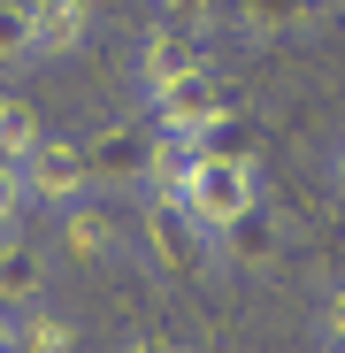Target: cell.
I'll return each instance as SVG.
<instances>
[{
  "label": "cell",
  "mask_w": 345,
  "mask_h": 353,
  "mask_svg": "<svg viewBox=\"0 0 345 353\" xmlns=\"http://www.w3.org/2000/svg\"><path fill=\"white\" fill-rule=\"evenodd\" d=\"M23 192H31V208H46V215H62V208L92 200L85 139H62V131H46V139H39V154L23 161Z\"/></svg>",
  "instance_id": "cell-4"
},
{
  "label": "cell",
  "mask_w": 345,
  "mask_h": 353,
  "mask_svg": "<svg viewBox=\"0 0 345 353\" xmlns=\"http://www.w3.org/2000/svg\"><path fill=\"white\" fill-rule=\"evenodd\" d=\"M54 239H62V261H77V269H107V261L131 254V230L115 223V208H107L100 192L54 215Z\"/></svg>",
  "instance_id": "cell-5"
},
{
  "label": "cell",
  "mask_w": 345,
  "mask_h": 353,
  "mask_svg": "<svg viewBox=\"0 0 345 353\" xmlns=\"http://www.w3.org/2000/svg\"><path fill=\"white\" fill-rule=\"evenodd\" d=\"M269 261H276V230L261 208H246L238 223L215 230V269H269Z\"/></svg>",
  "instance_id": "cell-12"
},
{
  "label": "cell",
  "mask_w": 345,
  "mask_h": 353,
  "mask_svg": "<svg viewBox=\"0 0 345 353\" xmlns=\"http://www.w3.org/2000/svg\"><path fill=\"white\" fill-rule=\"evenodd\" d=\"M246 208H261V161H200V169H192L185 215L207 230V239H215L222 223H238Z\"/></svg>",
  "instance_id": "cell-3"
},
{
  "label": "cell",
  "mask_w": 345,
  "mask_h": 353,
  "mask_svg": "<svg viewBox=\"0 0 345 353\" xmlns=\"http://www.w3.org/2000/svg\"><path fill=\"white\" fill-rule=\"evenodd\" d=\"M0 70H39L31 62V0H0Z\"/></svg>",
  "instance_id": "cell-15"
},
{
  "label": "cell",
  "mask_w": 345,
  "mask_h": 353,
  "mask_svg": "<svg viewBox=\"0 0 345 353\" xmlns=\"http://www.w3.org/2000/svg\"><path fill=\"white\" fill-rule=\"evenodd\" d=\"M138 254H146L169 284L215 276V239L185 215V200H138Z\"/></svg>",
  "instance_id": "cell-1"
},
{
  "label": "cell",
  "mask_w": 345,
  "mask_h": 353,
  "mask_svg": "<svg viewBox=\"0 0 345 353\" xmlns=\"http://www.w3.org/2000/svg\"><path fill=\"white\" fill-rule=\"evenodd\" d=\"M146 139H154V123H100L85 139L92 192H138L146 185Z\"/></svg>",
  "instance_id": "cell-7"
},
{
  "label": "cell",
  "mask_w": 345,
  "mask_h": 353,
  "mask_svg": "<svg viewBox=\"0 0 345 353\" xmlns=\"http://www.w3.org/2000/svg\"><path fill=\"white\" fill-rule=\"evenodd\" d=\"M8 353H16V345H8Z\"/></svg>",
  "instance_id": "cell-22"
},
{
  "label": "cell",
  "mask_w": 345,
  "mask_h": 353,
  "mask_svg": "<svg viewBox=\"0 0 345 353\" xmlns=\"http://www.w3.org/2000/svg\"><path fill=\"white\" fill-rule=\"evenodd\" d=\"M39 139H46V115L23 92H0V161H31Z\"/></svg>",
  "instance_id": "cell-13"
},
{
  "label": "cell",
  "mask_w": 345,
  "mask_h": 353,
  "mask_svg": "<svg viewBox=\"0 0 345 353\" xmlns=\"http://www.w3.org/2000/svg\"><path fill=\"white\" fill-rule=\"evenodd\" d=\"M123 353H185V345H169V338H138V345H123Z\"/></svg>",
  "instance_id": "cell-19"
},
{
  "label": "cell",
  "mask_w": 345,
  "mask_h": 353,
  "mask_svg": "<svg viewBox=\"0 0 345 353\" xmlns=\"http://www.w3.org/2000/svg\"><path fill=\"white\" fill-rule=\"evenodd\" d=\"M207 62H215L207 23L154 16V23H146V39H138V92H146V85H169V77H185V70H207Z\"/></svg>",
  "instance_id": "cell-6"
},
{
  "label": "cell",
  "mask_w": 345,
  "mask_h": 353,
  "mask_svg": "<svg viewBox=\"0 0 345 353\" xmlns=\"http://www.w3.org/2000/svg\"><path fill=\"white\" fill-rule=\"evenodd\" d=\"M337 353H345V345H337Z\"/></svg>",
  "instance_id": "cell-23"
},
{
  "label": "cell",
  "mask_w": 345,
  "mask_h": 353,
  "mask_svg": "<svg viewBox=\"0 0 345 353\" xmlns=\"http://www.w3.org/2000/svg\"><path fill=\"white\" fill-rule=\"evenodd\" d=\"M161 16H177V23H215V8L222 0H154Z\"/></svg>",
  "instance_id": "cell-18"
},
{
  "label": "cell",
  "mask_w": 345,
  "mask_h": 353,
  "mask_svg": "<svg viewBox=\"0 0 345 353\" xmlns=\"http://www.w3.org/2000/svg\"><path fill=\"white\" fill-rule=\"evenodd\" d=\"M138 100H146V115H154V131H169V139H200L207 123L238 115V92H230V77H222L215 62L169 77V85H146Z\"/></svg>",
  "instance_id": "cell-2"
},
{
  "label": "cell",
  "mask_w": 345,
  "mask_h": 353,
  "mask_svg": "<svg viewBox=\"0 0 345 353\" xmlns=\"http://www.w3.org/2000/svg\"><path fill=\"white\" fill-rule=\"evenodd\" d=\"M330 176H337V192H345V131H337V146H330Z\"/></svg>",
  "instance_id": "cell-20"
},
{
  "label": "cell",
  "mask_w": 345,
  "mask_h": 353,
  "mask_svg": "<svg viewBox=\"0 0 345 353\" xmlns=\"http://www.w3.org/2000/svg\"><path fill=\"white\" fill-rule=\"evenodd\" d=\"M315 338H322L330 353L345 345V284H330V292H322V307H315Z\"/></svg>",
  "instance_id": "cell-17"
},
{
  "label": "cell",
  "mask_w": 345,
  "mask_h": 353,
  "mask_svg": "<svg viewBox=\"0 0 345 353\" xmlns=\"http://www.w3.org/2000/svg\"><path fill=\"white\" fill-rule=\"evenodd\" d=\"M0 353H8V315H0Z\"/></svg>",
  "instance_id": "cell-21"
},
{
  "label": "cell",
  "mask_w": 345,
  "mask_h": 353,
  "mask_svg": "<svg viewBox=\"0 0 345 353\" xmlns=\"http://www.w3.org/2000/svg\"><path fill=\"white\" fill-rule=\"evenodd\" d=\"M192 169H200V146H192V139L154 131V139H146V185H138V200H185Z\"/></svg>",
  "instance_id": "cell-10"
},
{
  "label": "cell",
  "mask_w": 345,
  "mask_h": 353,
  "mask_svg": "<svg viewBox=\"0 0 345 353\" xmlns=\"http://www.w3.org/2000/svg\"><path fill=\"white\" fill-rule=\"evenodd\" d=\"M8 345L16 353H77V323L54 307V300H31L8 315Z\"/></svg>",
  "instance_id": "cell-11"
},
{
  "label": "cell",
  "mask_w": 345,
  "mask_h": 353,
  "mask_svg": "<svg viewBox=\"0 0 345 353\" xmlns=\"http://www.w3.org/2000/svg\"><path fill=\"white\" fill-rule=\"evenodd\" d=\"M46 284H54V254L39 239H0V315H16L31 300H46Z\"/></svg>",
  "instance_id": "cell-9"
},
{
  "label": "cell",
  "mask_w": 345,
  "mask_h": 353,
  "mask_svg": "<svg viewBox=\"0 0 345 353\" xmlns=\"http://www.w3.org/2000/svg\"><path fill=\"white\" fill-rule=\"evenodd\" d=\"M31 223V192H23V161H0V239H16Z\"/></svg>",
  "instance_id": "cell-16"
},
{
  "label": "cell",
  "mask_w": 345,
  "mask_h": 353,
  "mask_svg": "<svg viewBox=\"0 0 345 353\" xmlns=\"http://www.w3.org/2000/svg\"><path fill=\"white\" fill-rule=\"evenodd\" d=\"M230 8H238L246 39H284V31H300L315 16V0H230Z\"/></svg>",
  "instance_id": "cell-14"
},
{
  "label": "cell",
  "mask_w": 345,
  "mask_h": 353,
  "mask_svg": "<svg viewBox=\"0 0 345 353\" xmlns=\"http://www.w3.org/2000/svg\"><path fill=\"white\" fill-rule=\"evenodd\" d=\"M100 31L92 0H31V62H70Z\"/></svg>",
  "instance_id": "cell-8"
}]
</instances>
